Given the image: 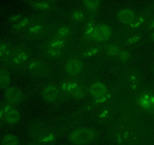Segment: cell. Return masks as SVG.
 Segmentation results:
<instances>
[{"instance_id":"7a4b0ae2","label":"cell","mask_w":154,"mask_h":145,"mask_svg":"<svg viewBox=\"0 0 154 145\" xmlns=\"http://www.w3.org/2000/svg\"><path fill=\"white\" fill-rule=\"evenodd\" d=\"M27 69L35 76H45L50 73L48 63L42 58H32L27 63Z\"/></svg>"},{"instance_id":"277c9868","label":"cell","mask_w":154,"mask_h":145,"mask_svg":"<svg viewBox=\"0 0 154 145\" xmlns=\"http://www.w3.org/2000/svg\"><path fill=\"white\" fill-rule=\"evenodd\" d=\"M112 34V30L110 26L107 24H99L96 25L94 30L90 36V39L97 43L106 42L110 39Z\"/></svg>"},{"instance_id":"52a82bcc","label":"cell","mask_w":154,"mask_h":145,"mask_svg":"<svg viewBox=\"0 0 154 145\" xmlns=\"http://www.w3.org/2000/svg\"><path fill=\"white\" fill-rule=\"evenodd\" d=\"M62 90L66 95L75 99H80L84 96V90L78 83L67 82L62 85Z\"/></svg>"},{"instance_id":"e0dca14e","label":"cell","mask_w":154,"mask_h":145,"mask_svg":"<svg viewBox=\"0 0 154 145\" xmlns=\"http://www.w3.org/2000/svg\"><path fill=\"white\" fill-rule=\"evenodd\" d=\"M68 41L66 39H58V38H52L47 43L46 47L49 48H60V49L64 50L65 48L67 45Z\"/></svg>"},{"instance_id":"5bb4252c","label":"cell","mask_w":154,"mask_h":145,"mask_svg":"<svg viewBox=\"0 0 154 145\" xmlns=\"http://www.w3.org/2000/svg\"><path fill=\"white\" fill-rule=\"evenodd\" d=\"M29 4L33 8L40 11H48L54 8V4L50 1H33Z\"/></svg>"},{"instance_id":"4fadbf2b","label":"cell","mask_w":154,"mask_h":145,"mask_svg":"<svg viewBox=\"0 0 154 145\" xmlns=\"http://www.w3.org/2000/svg\"><path fill=\"white\" fill-rule=\"evenodd\" d=\"M72 29L69 26L62 24V25H60L56 29L53 38H58V39H63L67 40L69 37L72 36Z\"/></svg>"},{"instance_id":"3957f363","label":"cell","mask_w":154,"mask_h":145,"mask_svg":"<svg viewBox=\"0 0 154 145\" xmlns=\"http://www.w3.org/2000/svg\"><path fill=\"white\" fill-rule=\"evenodd\" d=\"M26 34L29 39H39L45 36L48 31L46 23L39 20H32L31 24L26 29Z\"/></svg>"},{"instance_id":"ac0fdd59","label":"cell","mask_w":154,"mask_h":145,"mask_svg":"<svg viewBox=\"0 0 154 145\" xmlns=\"http://www.w3.org/2000/svg\"><path fill=\"white\" fill-rule=\"evenodd\" d=\"M63 51L64 50L60 49V48L45 47V54L48 58L54 60V59H57L61 57L63 54Z\"/></svg>"},{"instance_id":"9c48e42d","label":"cell","mask_w":154,"mask_h":145,"mask_svg":"<svg viewBox=\"0 0 154 145\" xmlns=\"http://www.w3.org/2000/svg\"><path fill=\"white\" fill-rule=\"evenodd\" d=\"M60 95V89L56 85L48 84L42 89V98L46 102L54 103Z\"/></svg>"},{"instance_id":"ba28073f","label":"cell","mask_w":154,"mask_h":145,"mask_svg":"<svg viewBox=\"0 0 154 145\" xmlns=\"http://www.w3.org/2000/svg\"><path fill=\"white\" fill-rule=\"evenodd\" d=\"M83 69L84 64L82 61L75 57H72L68 60L65 65V70L70 76H77L82 72Z\"/></svg>"},{"instance_id":"8992f818","label":"cell","mask_w":154,"mask_h":145,"mask_svg":"<svg viewBox=\"0 0 154 145\" xmlns=\"http://www.w3.org/2000/svg\"><path fill=\"white\" fill-rule=\"evenodd\" d=\"M90 92L96 102H105L108 98V89L101 82H96L92 84L90 88Z\"/></svg>"},{"instance_id":"cb8c5ba5","label":"cell","mask_w":154,"mask_h":145,"mask_svg":"<svg viewBox=\"0 0 154 145\" xmlns=\"http://www.w3.org/2000/svg\"><path fill=\"white\" fill-rule=\"evenodd\" d=\"M14 107L13 105L8 104V103L2 105V107L0 108V119H4L5 115L7 114L11 109H13Z\"/></svg>"},{"instance_id":"5b68a950","label":"cell","mask_w":154,"mask_h":145,"mask_svg":"<svg viewBox=\"0 0 154 145\" xmlns=\"http://www.w3.org/2000/svg\"><path fill=\"white\" fill-rule=\"evenodd\" d=\"M31 51L26 47H19L14 51L11 58V61L14 66H20L25 63H28L30 60Z\"/></svg>"},{"instance_id":"ffe728a7","label":"cell","mask_w":154,"mask_h":145,"mask_svg":"<svg viewBox=\"0 0 154 145\" xmlns=\"http://www.w3.org/2000/svg\"><path fill=\"white\" fill-rule=\"evenodd\" d=\"M11 77L10 73L4 69H0V88H6L10 84Z\"/></svg>"},{"instance_id":"d4e9b609","label":"cell","mask_w":154,"mask_h":145,"mask_svg":"<svg viewBox=\"0 0 154 145\" xmlns=\"http://www.w3.org/2000/svg\"><path fill=\"white\" fill-rule=\"evenodd\" d=\"M144 22V17L142 15H140V16L135 17V18L134 19V21L131 23L130 26L133 28H137V27H139L140 26L142 25Z\"/></svg>"},{"instance_id":"d6986e66","label":"cell","mask_w":154,"mask_h":145,"mask_svg":"<svg viewBox=\"0 0 154 145\" xmlns=\"http://www.w3.org/2000/svg\"><path fill=\"white\" fill-rule=\"evenodd\" d=\"M13 53V49L9 44L3 42H0V58H11Z\"/></svg>"},{"instance_id":"7c38bea8","label":"cell","mask_w":154,"mask_h":145,"mask_svg":"<svg viewBox=\"0 0 154 145\" xmlns=\"http://www.w3.org/2000/svg\"><path fill=\"white\" fill-rule=\"evenodd\" d=\"M32 20L29 17L15 14L11 18V22L13 24V27L17 30H25L29 27Z\"/></svg>"},{"instance_id":"30bf717a","label":"cell","mask_w":154,"mask_h":145,"mask_svg":"<svg viewBox=\"0 0 154 145\" xmlns=\"http://www.w3.org/2000/svg\"><path fill=\"white\" fill-rule=\"evenodd\" d=\"M5 98L8 104L14 105L22 102L24 95L22 91L17 87H8L5 91Z\"/></svg>"},{"instance_id":"7402d4cb","label":"cell","mask_w":154,"mask_h":145,"mask_svg":"<svg viewBox=\"0 0 154 145\" xmlns=\"http://www.w3.org/2000/svg\"><path fill=\"white\" fill-rule=\"evenodd\" d=\"M2 145H19V139L15 134H8L3 137Z\"/></svg>"},{"instance_id":"8fae6325","label":"cell","mask_w":154,"mask_h":145,"mask_svg":"<svg viewBox=\"0 0 154 145\" xmlns=\"http://www.w3.org/2000/svg\"><path fill=\"white\" fill-rule=\"evenodd\" d=\"M136 15L132 8H121L117 11V19L120 24L128 25L134 21Z\"/></svg>"},{"instance_id":"44dd1931","label":"cell","mask_w":154,"mask_h":145,"mask_svg":"<svg viewBox=\"0 0 154 145\" xmlns=\"http://www.w3.org/2000/svg\"><path fill=\"white\" fill-rule=\"evenodd\" d=\"M81 5L86 10L89 11H97L101 7V2L99 1H91V0H87L81 2Z\"/></svg>"},{"instance_id":"f1b7e54d","label":"cell","mask_w":154,"mask_h":145,"mask_svg":"<svg viewBox=\"0 0 154 145\" xmlns=\"http://www.w3.org/2000/svg\"><path fill=\"white\" fill-rule=\"evenodd\" d=\"M151 38L153 39V40H154V32L151 34Z\"/></svg>"},{"instance_id":"6da1fadb","label":"cell","mask_w":154,"mask_h":145,"mask_svg":"<svg viewBox=\"0 0 154 145\" xmlns=\"http://www.w3.org/2000/svg\"><path fill=\"white\" fill-rule=\"evenodd\" d=\"M99 137V132L91 127L75 128L68 135L69 141L74 145H87L92 143Z\"/></svg>"},{"instance_id":"484cf974","label":"cell","mask_w":154,"mask_h":145,"mask_svg":"<svg viewBox=\"0 0 154 145\" xmlns=\"http://www.w3.org/2000/svg\"><path fill=\"white\" fill-rule=\"evenodd\" d=\"M119 59L122 60V61H127L130 59V53L126 50H120V53H119L118 56Z\"/></svg>"},{"instance_id":"9a60e30c","label":"cell","mask_w":154,"mask_h":145,"mask_svg":"<svg viewBox=\"0 0 154 145\" xmlns=\"http://www.w3.org/2000/svg\"><path fill=\"white\" fill-rule=\"evenodd\" d=\"M20 113L14 107L5 115V116L4 117V120L6 123L12 125V124L17 123L20 120Z\"/></svg>"},{"instance_id":"83f0119b","label":"cell","mask_w":154,"mask_h":145,"mask_svg":"<svg viewBox=\"0 0 154 145\" xmlns=\"http://www.w3.org/2000/svg\"><path fill=\"white\" fill-rule=\"evenodd\" d=\"M149 29H150V30H154V20H153V21L150 23V24H149Z\"/></svg>"},{"instance_id":"2e32d148","label":"cell","mask_w":154,"mask_h":145,"mask_svg":"<svg viewBox=\"0 0 154 145\" xmlns=\"http://www.w3.org/2000/svg\"><path fill=\"white\" fill-rule=\"evenodd\" d=\"M70 18L72 21L77 24H81L85 21L87 19V15H86L85 11L81 8L74 9L70 14Z\"/></svg>"},{"instance_id":"4316f807","label":"cell","mask_w":154,"mask_h":145,"mask_svg":"<svg viewBox=\"0 0 154 145\" xmlns=\"http://www.w3.org/2000/svg\"><path fill=\"white\" fill-rule=\"evenodd\" d=\"M96 27V24H95L94 23H90V24H87L86 26L85 30H84V35L86 36H88L90 37V36L91 35V33H93V31L94 30L95 27Z\"/></svg>"},{"instance_id":"603a6c76","label":"cell","mask_w":154,"mask_h":145,"mask_svg":"<svg viewBox=\"0 0 154 145\" xmlns=\"http://www.w3.org/2000/svg\"><path fill=\"white\" fill-rule=\"evenodd\" d=\"M105 52L109 57H117L120 53V50L117 45H107L105 46Z\"/></svg>"}]
</instances>
